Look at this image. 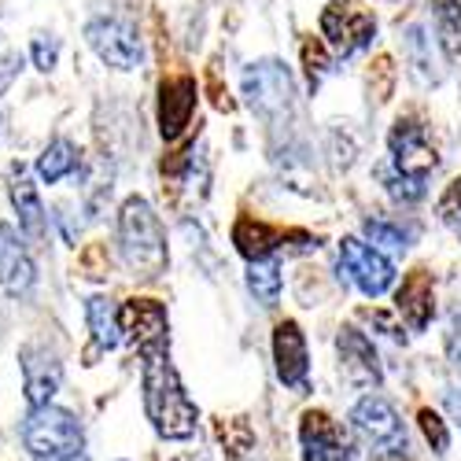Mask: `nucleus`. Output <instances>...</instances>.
I'll return each instance as SVG.
<instances>
[{
  "mask_svg": "<svg viewBox=\"0 0 461 461\" xmlns=\"http://www.w3.org/2000/svg\"><path fill=\"white\" fill-rule=\"evenodd\" d=\"M339 348V369L348 376L355 388H376L380 384V362H376V351L366 332H358L355 325H348L336 339Z\"/></svg>",
  "mask_w": 461,
  "mask_h": 461,
  "instance_id": "nucleus-15",
  "label": "nucleus"
},
{
  "mask_svg": "<svg viewBox=\"0 0 461 461\" xmlns=\"http://www.w3.org/2000/svg\"><path fill=\"white\" fill-rule=\"evenodd\" d=\"M417 420H420V432H425V439L432 443V450H436V454H443V450L450 447V436H447L443 417H439V413H432V410H420V413H417Z\"/></svg>",
  "mask_w": 461,
  "mask_h": 461,
  "instance_id": "nucleus-28",
  "label": "nucleus"
},
{
  "mask_svg": "<svg viewBox=\"0 0 461 461\" xmlns=\"http://www.w3.org/2000/svg\"><path fill=\"white\" fill-rule=\"evenodd\" d=\"M373 461H410V457L406 454H376Z\"/></svg>",
  "mask_w": 461,
  "mask_h": 461,
  "instance_id": "nucleus-36",
  "label": "nucleus"
},
{
  "mask_svg": "<svg viewBox=\"0 0 461 461\" xmlns=\"http://www.w3.org/2000/svg\"><path fill=\"white\" fill-rule=\"evenodd\" d=\"M86 41L96 52V59L114 67V70H137L144 63V41H140L137 26L119 19V15H96V19H89Z\"/></svg>",
  "mask_w": 461,
  "mask_h": 461,
  "instance_id": "nucleus-5",
  "label": "nucleus"
},
{
  "mask_svg": "<svg viewBox=\"0 0 461 461\" xmlns=\"http://www.w3.org/2000/svg\"><path fill=\"white\" fill-rule=\"evenodd\" d=\"M119 321H122V336L133 339V348L140 355L170 348V318H167V306L159 299H130V303H122Z\"/></svg>",
  "mask_w": 461,
  "mask_h": 461,
  "instance_id": "nucleus-9",
  "label": "nucleus"
},
{
  "mask_svg": "<svg viewBox=\"0 0 461 461\" xmlns=\"http://www.w3.org/2000/svg\"><path fill=\"white\" fill-rule=\"evenodd\" d=\"M33 170H37V177H41L45 185H56V181H63L67 174L78 170V148H74L67 137H56V140L41 151V156H37Z\"/></svg>",
  "mask_w": 461,
  "mask_h": 461,
  "instance_id": "nucleus-21",
  "label": "nucleus"
},
{
  "mask_svg": "<svg viewBox=\"0 0 461 461\" xmlns=\"http://www.w3.org/2000/svg\"><path fill=\"white\" fill-rule=\"evenodd\" d=\"M8 192H12V207H15L19 233L26 237V244H45V237H49V214H45L41 196H37V185L19 174Z\"/></svg>",
  "mask_w": 461,
  "mask_h": 461,
  "instance_id": "nucleus-19",
  "label": "nucleus"
},
{
  "mask_svg": "<svg viewBox=\"0 0 461 461\" xmlns=\"http://www.w3.org/2000/svg\"><path fill=\"white\" fill-rule=\"evenodd\" d=\"M388 144H392L395 174H402V177H410V181H425V177L436 170V163H439L436 148L429 144L425 126H420L417 119H399V122L392 126Z\"/></svg>",
  "mask_w": 461,
  "mask_h": 461,
  "instance_id": "nucleus-8",
  "label": "nucleus"
},
{
  "mask_svg": "<svg viewBox=\"0 0 461 461\" xmlns=\"http://www.w3.org/2000/svg\"><path fill=\"white\" fill-rule=\"evenodd\" d=\"M248 288L262 306H274V299L281 295V266L274 258H262L248 266Z\"/></svg>",
  "mask_w": 461,
  "mask_h": 461,
  "instance_id": "nucleus-23",
  "label": "nucleus"
},
{
  "mask_svg": "<svg viewBox=\"0 0 461 461\" xmlns=\"http://www.w3.org/2000/svg\"><path fill=\"white\" fill-rule=\"evenodd\" d=\"M0 137H5V111H0Z\"/></svg>",
  "mask_w": 461,
  "mask_h": 461,
  "instance_id": "nucleus-37",
  "label": "nucleus"
},
{
  "mask_svg": "<svg viewBox=\"0 0 461 461\" xmlns=\"http://www.w3.org/2000/svg\"><path fill=\"white\" fill-rule=\"evenodd\" d=\"M67 461H86V454H82V457H67Z\"/></svg>",
  "mask_w": 461,
  "mask_h": 461,
  "instance_id": "nucleus-38",
  "label": "nucleus"
},
{
  "mask_svg": "<svg viewBox=\"0 0 461 461\" xmlns=\"http://www.w3.org/2000/svg\"><path fill=\"white\" fill-rule=\"evenodd\" d=\"M19 366H23V392H26L30 410L49 406L63 384V366L56 351H49L45 343H26L19 351Z\"/></svg>",
  "mask_w": 461,
  "mask_h": 461,
  "instance_id": "nucleus-12",
  "label": "nucleus"
},
{
  "mask_svg": "<svg viewBox=\"0 0 461 461\" xmlns=\"http://www.w3.org/2000/svg\"><path fill=\"white\" fill-rule=\"evenodd\" d=\"M443 406L450 410V417L461 425V388H447V392H443Z\"/></svg>",
  "mask_w": 461,
  "mask_h": 461,
  "instance_id": "nucleus-35",
  "label": "nucleus"
},
{
  "mask_svg": "<svg viewBox=\"0 0 461 461\" xmlns=\"http://www.w3.org/2000/svg\"><path fill=\"white\" fill-rule=\"evenodd\" d=\"M299 443H303V461H351V454H355L343 429L321 410L303 413Z\"/></svg>",
  "mask_w": 461,
  "mask_h": 461,
  "instance_id": "nucleus-14",
  "label": "nucleus"
},
{
  "mask_svg": "<svg viewBox=\"0 0 461 461\" xmlns=\"http://www.w3.org/2000/svg\"><path fill=\"white\" fill-rule=\"evenodd\" d=\"M30 59H33V67L41 74H49L59 63V37L49 33V30H37L33 41H30Z\"/></svg>",
  "mask_w": 461,
  "mask_h": 461,
  "instance_id": "nucleus-25",
  "label": "nucleus"
},
{
  "mask_svg": "<svg viewBox=\"0 0 461 461\" xmlns=\"http://www.w3.org/2000/svg\"><path fill=\"white\" fill-rule=\"evenodd\" d=\"M339 266L358 285V292L369 295V299L384 295L392 288V281H395V266L384 258L373 244H366L358 237H343L339 240Z\"/></svg>",
  "mask_w": 461,
  "mask_h": 461,
  "instance_id": "nucleus-7",
  "label": "nucleus"
},
{
  "mask_svg": "<svg viewBox=\"0 0 461 461\" xmlns=\"http://www.w3.org/2000/svg\"><path fill=\"white\" fill-rule=\"evenodd\" d=\"M207 86H211V96H214V104H218L221 111L233 107V104H229V96H225V89L218 86V70H207Z\"/></svg>",
  "mask_w": 461,
  "mask_h": 461,
  "instance_id": "nucleus-34",
  "label": "nucleus"
},
{
  "mask_svg": "<svg viewBox=\"0 0 461 461\" xmlns=\"http://www.w3.org/2000/svg\"><path fill=\"white\" fill-rule=\"evenodd\" d=\"M86 321H89L93 343L100 351H114L122 343V321H119V311H114V303L107 295L86 299Z\"/></svg>",
  "mask_w": 461,
  "mask_h": 461,
  "instance_id": "nucleus-20",
  "label": "nucleus"
},
{
  "mask_svg": "<svg viewBox=\"0 0 461 461\" xmlns=\"http://www.w3.org/2000/svg\"><path fill=\"white\" fill-rule=\"evenodd\" d=\"M388 188H392V196H399V200H420L425 196V181H410L402 174L388 177Z\"/></svg>",
  "mask_w": 461,
  "mask_h": 461,
  "instance_id": "nucleus-33",
  "label": "nucleus"
},
{
  "mask_svg": "<svg viewBox=\"0 0 461 461\" xmlns=\"http://www.w3.org/2000/svg\"><path fill=\"white\" fill-rule=\"evenodd\" d=\"M436 37L450 59H461V0H429Z\"/></svg>",
  "mask_w": 461,
  "mask_h": 461,
  "instance_id": "nucleus-22",
  "label": "nucleus"
},
{
  "mask_svg": "<svg viewBox=\"0 0 461 461\" xmlns=\"http://www.w3.org/2000/svg\"><path fill=\"white\" fill-rule=\"evenodd\" d=\"M37 285V266L26 248V237L12 221H0V288L12 299H26Z\"/></svg>",
  "mask_w": 461,
  "mask_h": 461,
  "instance_id": "nucleus-11",
  "label": "nucleus"
},
{
  "mask_svg": "<svg viewBox=\"0 0 461 461\" xmlns=\"http://www.w3.org/2000/svg\"><path fill=\"white\" fill-rule=\"evenodd\" d=\"M321 33L336 56H351L376 37V23H373V15L348 5V0H336V5H329L321 12Z\"/></svg>",
  "mask_w": 461,
  "mask_h": 461,
  "instance_id": "nucleus-10",
  "label": "nucleus"
},
{
  "mask_svg": "<svg viewBox=\"0 0 461 461\" xmlns=\"http://www.w3.org/2000/svg\"><path fill=\"white\" fill-rule=\"evenodd\" d=\"M140 392H144V413L163 439H192L200 425V410L188 399L185 384L170 362V348L140 355Z\"/></svg>",
  "mask_w": 461,
  "mask_h": 461,
  "instance_id": "nucleus-1",
  "label": "nucleus"
},
{
  "mask_svg": "<svg viewBox=\"0 0 461 461\" xmlns=\"http://www.w3.org/2000/svg\"><path fill=\"white\" fill-rule=\"evenodd\" d=\"M292 96H295V86H292V74L285 63L262 59L244 70V100L262 122L277 126L281 119H288Z\"/></svg>",
  "mask_w": 461,
  "mask_h": 461,
  "instance_id": "nucleus-4",
  "label": "nucleus"
},
{
  "mask_svg": "<svg viewBox=\"0 0 461 461\" xmlns=\"http://www.w3.org/2000/svg\"><path fill=\"white\" fill-rule=\"evenodd\" d=\"M303 63H306V78H311V89L329 74V52L321 41H306L303 45Z\"/></svg>",
  "mask_w": 461,
  "mask_h": 461,
  "instance_id": "nucleus-27",
  "label": "nucleus"
},
{
  "mask_svg": "<svg viewBox=\"0 0 461 461\" xmlns=\"http://www.w3.org/2000/svg\"><path fill=\"white\" fill-rule=\"evenodd\" d=\"M218 439L225 443V450L229 454H248L251 450V443H255V436H251V429H248V420H240V417H233V420H218Z\"/></svg>",
  "mask_w": 461,
  "mask_h": 461,
  "instance_id": "nucleus-26",
  "label": "nucleus"
},
{
  "mask_svg": "<svg viewBox=\"0 0 461 461\" xmlns=\"http://www.w3.org/2000/svg\"><path fill=\"white\" fill-rule=\"evenodd\" d=\"M274 362H277V376L285 388L292 392H306V336L295 321H281L274 329Z\"/></svg>",
  "mask_w": 461,
  "mask_h": 461,
  "instance_id": "nucleus-16",
  "label": "nucleus"
},
{
  "mask_svg": "<svg viewBox=\"0 0 461 461\" xmlns=\"http://www.w3.org/2000/svg\"><path fill=\"white\" fill-rule=\"evenodd\" d=\"M439 218H443L447 225H461V177L447 185L443 200H439Z\"/></svg>",
  "mask_w": 461,
  "mask_h": 461,
  "instance_id": "nucleus-29",
  "label": "nucleus"
},
{
  "mask_svg": "<svg viewBox=\"0 0 461 461\" xmlns=\"http://www.w3.org/2000/svg\"><path fill=\"white\" fill-rule=\"evenodd\" d=\"M119 251L126 270L140 281H156L167 274V229L144 196H130L119 207Z\"/></svg>",
  "mask_w": 461,
  "mask_h": 461,
  "instance_id": "nucleus-2",
  "label": "nucleus"
},
{
  "mask_svg": "<svg viewBox=\"0 0 461 461\" xmlns=\"http://www.w3.org/2000/svg\"><path fill=\"white\" fill-rule=\"evenodd\" d=\"M395 311L406 318V325L413 332H425L436 311V299H432V274L429 270H413L406 274L402 288L395 292Z\"/></svg>",
  "mask_w": 461,
  "mask_h": 461,
  "instance_id": "nucleus-18",
  "label": "nucleus"
},
{
  "mask_svg": "<svg viewBox=\"0 0 461 461\" xmlns=\"http://www.w3.org/2000/svg\"><path fill=\"white\" fill-rule=\"evenodd\" d=\"M366 237L373 240V248H392V251H406L413 233L399 221H388V218H369L366 221Z\"/></svg>",
  "mask_w": 461,
  "mask_h": 461,
  "instance_id": "nucleus-24",
  "label": "nucleus"
},
{
  "mask_svg": "<svg viewBox=\"0 0 461 461\" xmlns=\"http://www.w3.org/2000/svg\"><path fill=\"white\" fill-rule=\"evenodd\" d=\"M23 443L33 461H67L86 454V432L63 406H37L23 420Z\"/></svg>",
  "mask_w": 461,
  "mask_h": 461,
  "instance_id": "nucleus-3",
  "label": "nucleus"
},
{
  "mask_svg": "<svg viewBox=\"0 0 461 461\" xmlns=\"http://www.w3.org/2000/svg\"><path fill=\"white\" fill-rule=\"evenodd\" d=\"M447 355H450V366L461 373V311H454L447 325Z\"/></svg>",
  "mask_w": 461,
  "mask_h": 461,
  "instance_id": "nucleus-32",
  "label": "nucleus"
},
{
  "mask_svg": "<svg viewBox=\"0 0 461 461\" xmlns=\"http://www.w3.org/2000/svg\"><path fill=\"white\" fill-rule=\"evenodd\" d=\"M406 49L413 52V67H417L420 74H429V67H436V63L429 59V52H425V33H420V26H410V30H406Z\"/></svg>",
  "mask_w": 461,
  "mask_h": 461,
  "instance_id": "nucleus-30",
  "label": "nucleus"
},
{
  "mask_svg": "<svg viewBox=\"0 0 461 461\" xmlns=\"http://www.w3.org/2000/svg\"><path fill=\"white\" fill-rule=\"evenodd\" d=\"M196 100H200V86L192 74H174V78H167L159 86V133H163V140H177L192 126Z\"/></svg>",
  "mask_w": 461,
  "mask_h": 461,
  "instance_id": "nucleus-13",
  "label": "nucleus"
},
{
  "mask_svg": "<svg viewBox=\"0 0 461 461\" xmlns=\"http://www.w3.org/2000/svg\"><path fill=\"white\" fill-rule=\"evenodd\" d=\"M19 70H23V52L8 49L5 56H0V93L12 89V82L19 78Z\"/></svg>",
  "mask_w": 461,
  "mask_h": 461,
  "instance_id": "nucleus-31",
  "label": "nucleus"
},
{
  "mask_svg": "<svg viewBox=\"0 0 461 461\" xmlns=\"http://www.w3.org/2000/svg\"><path fill=\"white\" fill-rule=\"evenodd\" d=\"M351 420H355V432L369 447H376V454H406V429H402V420L392 410V402H384L380 395H366L351 410Z\"/></svg>",
  "mask_w": 461,
  "mask_h": 461,
  "instance_id": "nucleus-6",
  "label": "nucleus"
},
{
  "mask_svg": "<svg viewBox=\"0 0 461 461\" xmlns=\"http://www.w3.org/2000/svg\"><path fill=\"white\" fill-rule=\"evenodd\" d=\"M306 233H285V229H274L258 218H237L233 225V244L248 262H262V258H274L277 248H285V240H299Z\"/></svg>",
  "mask_w": 461,
  "mask_h": 461,
  "instance_id": "nucleus-17",
  "label": "nucleus"
}]
</instances>
